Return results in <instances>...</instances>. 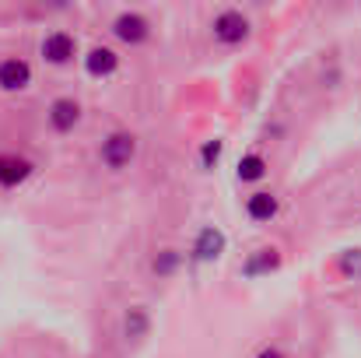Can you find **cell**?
<instances>
[{"mask_svg":"<svg viewBox=\"0 0 361 358\" xmlns=\"http://www.w3.org/2000/svg\"><path fill=\"white\" fill-rule=\"evenodd\" d=\"M85 71H88V78H113L120 71V53L109 46H95L85 56Z\"/></svg>","mask_w":361,"mask_h":358,"instance_id":"52a82bcc","label":"cell"},{"mask_svg":"<svg viewBox=\"0 0 361 358\" xmlns=\"http://www.w3.org/2000/svg\"><path fill=\"white\" fill-rule=\"evenodd\" d=\"M281 267V253L277 249H256L245 263H242V274L245 278H259V274H270Z\"/></svg>","mask_w":361,"mask_h":358,"instance_id":"7c38bea8","label":"cell"},{"mask_svg":"<svg viewBox=\"0 0 361 358\" xmlns=\"http://www.w3.org/2000/svg\"><path fill=\"white\" fill-rule=\"evenodd\" d=\"M211 35H214V42H221V46H239L249 39V18L242 14V11H221L214 21H211Z\"/></svg>","mask_w":361,"mask_h":358,"instance_id":"6da1fadb","label":"cell"},{"mask_svg":"<svg viewBox=\"0 0 361 358\" xmlns=\"http://www.w3.org/2000/svg\"><path fill=\"white\" fill-rule=\"evenodd\" d=\"M147 330H151L147 309H144V306H130V309L123 313V338H126V341H144Z\"/></svg>","mask_w":361,"mask_h":358,"instance_id":"30bf717a","label":"cell"},{"mask_svg":"<svg viewBox=\"0 0 361 358\" xmlns=\"http://www.w3.org/2000/svg\"><path fill=\"white\" fill-rule=\"evenodd\" d=\"M133 155H137V137H133V133L116 130V133H109V137L102 141V162H106L109 169H116V172L133 162Z\"/></svg>","mask_w":361,"mask_h":358,"instance_id":"7a4b0ae2","label":"cell"},{"mask_svg":"<svg viewBox=\"0 0 361 358\" xmlns=\"http://www.w3.org/2000/svg\"><path fill=\"white\" fill-rule=\"evenodd\" d=\"M245 215L252 218V222H270V218H277V197L274 193H267V190H259V193H252V197H245Z\"/></svg>","mask_w":361,"mask_h":358,"instance_id":"8fae6325","label":"cell"},{"mask_svg":"<svg viewBox=\"0 0 361 358\" xmlns=\"http://www.w3.org/2000/svg\"><path fill=\"white\" fill-rule=\"evenodd\" d=\"M256 358H284V355H281L277 348H263V352H259V355H256Z\"/></svg>","mask_w":361,"mask_h":358,"instance_id":"2e32d148","label":"cell"},{"mask_svg":"<svg viewBox=\"0 0 361 358\" xmlns=\"http://www.w3.org/2000/svg\"><path fill=\"white\" fill-rule=\"evenodd\" d=\"M179 263H183V253H179V249H161V253L154 256L151 267H154L158 278H172V274L179 270Z\"/></svg>","mask_w":361,"mask_h":358,"instance_id":"5bb4252c","label":"cell"},{"mask_svg":"<svg viewBox=\"0 0 361 358\" xmlns=\"http://www.w3.org/2000/svg\"><path fill=\"white\" fill-rule=\"evenodd\" d=\"M225 246H228V239H225L221 229L204 225V229L197 232V239H193V260H197V263H214V260H221Z\"/></svg>","mask_w":361,"mask_h":358,"instance_id":"5b68a950","label":"cell"},{"mask_svg":"<svg viewBox=\"0 0 361 358\" xmlns=\"http://www.w3.org/2000/svg\"><path fill=\"white\" fill-rule=\"evenodd\" d=\"M113 35H116L120 42H126V46H140V42L151 39V25H147L144 14H137V11H123L120 18L113 21Z\"/></svg>","mask_w":361,"mask_h":358,"instance_id":"277c9868","label":"cell"},{"mask_svg":"<svg viewBox=\"0 0 361 358\" xmlns=\"http://www.w3.org/2000/svg\"><path fill=\"white\" fill-rule=\"evenodd\" d=\"M39 49H42V60L53 64V67H67L78 56V42H74L71 32H49Z\"/></svg>","mask_w":361,"mask_h":358,"instance_id":"3957f363","label":"cell"},{"mask_svg":"<svg viewBox=\"0 0 361 358\" xmlns=\"http://www.w3.org/2000/svg\"><path fill=\"white\" fill-rule=\"evenodd\" d=\"M235 176H239V183H256V179H263V176H267V158L256 155V151H252V155H242Z\"/></svg>","mask_w":361,"mask_h":358,"instance_id":"4fadbf2b","label":"cell"},{"mask_svg":"<svg viewBox=\"0 0 361 358\" xmlns=\"http://www.w3.org/2000/svg\"><path fill=\"white\" fill-rule=\"evenodd\" d=\"M81 123V106H78V99H56L53 106H49V126L56 130V133H71L74 126Z\"/></svg>","mask_w":361,"mask_h":358,"instance_id":"ba28073f","label":"cell"},{"mask_svg":"<svg viewBox=\"0 0 361 358\" xmlns=\"http://www.w3.org/2000/svg\"><path fill=\"white\" fill-rule=\"evenodd\" d=\"M32 176V162L21 158V155H0V186L11 190L18 183H25Z\"/></svg>","mask_w":361,"mask_h":358,"instance_id":"9c48e42d","label":"cell"},{"mask_svg":"<svg viewBox=\"0 0 361 358\" xmlns=\"http://www.w3.org/2000/svg\"><path fill=\"white\" fill-rule=\"evenodd\" d=\"M221 151H225V141H218V137L207 141V144L200 148V165H204V169H214V165L221 162Z\"/></svg>","mask_w":361,"mask_h":358,"instance_id":"9a60e30c","label":"cell"},{"mask_svg":"<svg viewBox=\"0 0 361 358\" xmlns=\"http://www.w3.org/2000/svg\"><path fill=\"white\" fill-rule=\"evenodd\" d=\"M32 85V67L21 56H7L0 60V88L4 92H25Z\"/></svg>","mask_w":361,"mask_h":358,"instance_id":"8992f818","label":"cell"}]
</instances>
